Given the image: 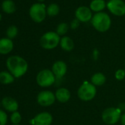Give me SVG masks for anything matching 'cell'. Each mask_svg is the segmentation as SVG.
Here are the masks:
<instances>
[{"label":"cell","instance_id":"obj_5","mask_svg":"<svg viewBox=\"0 0 125 125\" xmlns=\"http://www.w3.org/2000/svg\"><path fill=\"white\" fill-rule=\"evenodd\" d=\"M29 13L33 21L36 23H41L45 20L47 16L46 7L43 3H35L30 7Z\"/></svg>","mask_w":125,"mask_h":125},{"label":"cell","instance_id":"obj_17","mask_svg":"<svg viewBox=\"0 0 125 125\" xmlns=\"http://www.w3.org/2000/svg\"><path fill=\"white\" fill-rule=\"evenodd\" d=\"M60 46L62 50L66 52H71L74 47V43L69 36L65 35L60 38Z\"/></svg>","mask_w":125,"mask_h":125},{"label":"cell","instance_id":"obj_34","mask_svg":"<svg viewBox=\"0 0 125 125\" xmlns=\"http://www.w3.org/2000/svg\"><path fill=\"white\" fill-rule=\"evenodd\" d=\"M124 17H125V15H124Z\"/></svg>","mask_w":125,"mask_h":125},{"label":"cell","instance_id":"obj_18","mask_svg":"<svg viewBox=\"0 0 125 125\" xmlns=\"http://www.w3.org/2000/svg\"><path fill=\"white\" fill-rule=\"evenodd\" d=\"M106 80V77L104 74L101 72H97L92 75L91 78V82L95 86H101L105 83Z\"/></svg>","mask_w":125,"mask_h":125},{"label":"cell","instance_id":"obj_12","mask_svg":"<svg viewBox=\"0 0 125 125\" xmlns=\"http://www.w3.org/2000/svg\"><path fill=\"white\" fill-rule=\"evenodd\" d=\"M52 72L54 74L56 79H60L63 77L67 72V65L62 60L56 61L52 65Z\"/></svg>","mask_w":125,"mask_h":125},{"label":"cell","instance_id":"obj_7","mask_svg":"<svg viewBox=\"0 0 125 125\" xmlns=\"http://www.w3.org/2000/svg\"><path fill=\"white\" fill-rule=\"evenodd\" d=\"M56 80V77L52 70L43 69L41 70L36 77V82L38 85L43 88H47L52 85Z\"/></svg>","mask_w":125,"mask_h":125},{"label":"cell","instance_id":"obj_13","mask_svg":"<svg viewBox=\"0 0 125 125\" xmlns=\"http://www.w3.org/2000/svg\"><path fill=\"white\" fill-rule=\"evenodd\" d=\"M56 99L60 103H66L69 101L71 99V93L69 89L66 88H58L55 94Z\"/></svg>","mask_w":125,"mask_h":125},{"label":"cell","instance_id":"obj_32","mask_svg":"<svg viewBox=\"0 0 125 125\" xmlns=\"http://www.w3.org/2000/svg\"><path fill=\"white\" fill-rule=\"evenodd\" d=\"M1 20H2V15L0 14V21H1Z\"/></svg>","mask_w":125,"mask_h":125},{"label":"cell","instance_id":"obj_27","mask_svg":"<svg viewBox=\"0 0 125 125\" xmlns=\"http://www.w3.org/2000/svg\"><path fill=\"white\" fill-rule=\"evenodd\" d=\"M80 21L79 20H77V19H74L71 22H70V24H69V27L72 29V30H77L79 27H80Z\"/></svg>","mask_w":125,"mask_h":125},{"label":"cell","instance_id":"obj_15","mask_svg":"<svg viewBox=\"0 0 125 125\" xmlns=\"http://www.w3.org/2000/svg\"><path fill=\"white\" fill-rule=\"evenodd\" d=\"M89 8L95 13L104 12L107 8V2L104 0H92L89 4Z\"/></svg>","mask_w":125,"mask_h":125},{"label":"cell","instance_id":"obj_9","mask_svg":"<svg viewBox=\"0 0 125 125\" xmlns=\"http://www.w3.org/2000/svg\"><path fill=\"white\" fill-rule=\"evenodd\" d=\"M56 100L55 95L50 91H43L40 92L37 96L38 103L43 107H49L52 105Z\"/></svg>","mask_w":125,"mask_h":125},{"label":"cell","instance_id":"obj_22","mask_svg":"<svg viewBox=\"0 0 125 125\" xmlns=\"http://www.w3.org/2000/svg\"><path fill=\"white\" fill-rule=\"evenodd\" d=\"M69 25L66 23V22H61L57 26V28H56V32L60 35V36H62L63 37L66 35V34L69 31Z\"/></svg>","mask_w":125,"mask_h":125},{"label":"cell","instance_id":"obj_21","mask_svg":"<svg viewBox=\"0 0 125 125\" xmlns=\"http://www.w3.org/2000/svg\"><path fill=\"white\" fill-rule=\"evenodd\" d=\"M14 77L8 72H0V83L8 85L10 84L14 81Z\"/></svg>","mask_w":125,"mask_h":125},{"label":"cell","instance_id":"obj_31","mask_svg":"<svg viewBox=\"0 0 125 125\" xmlns=\"http://www.w3.org/2000/svg\"><path fill=\"white\" fill-rule=\"evenodd\" d=\"M38 1L40 3H42L43 2H44V1H45V0H38Z\"/></svg>","mask_w":125,"mask_h":125},{"label":"cell","instance_id":"obj_19","mask_svg":"<svg viewBox=\"0 0 125 125\" xmlns=\"http://www.w3.org/2000/svg\"><path fill=\"white\" fill-rule=\"evenodd\" d=\"M2 8L6 13H13L16 11V5L12 0H5L2 4Z\"/></svg>","mask_w":125,"mask_h":125},{"label":"cell","instance_id":"obj_8","mask_svg":"<svg viewBox=\"0 0 125 125\" xmlns=\"http://www.w3.org/2000/svg\"><path fill=\"white\" fill-rule=\"evenodd\" d=\"M107 8L113 16L121 17L125 15V2L123 0H108Z\"/></svg>","mask_w":125,"mask_h":125},{"label":"cell","instance_id":"obj_23","mask_svg":"<svg viewBox=\"0 0 125 125\" xmlns=\"http://www.w3.org/2000/svg\"><path fill=\"white\" fill-rule=\"evenodd\" d=\"M18 34V29L16 26H10L8 30H7V35L8 37V38L12 39L16 38V36Z\"/></svg>","mask_w":125,"mask_h":125},{"label":"cell","instance_id":"obj_25","mask_svg":"<svg viewBox=\"0 0 125 125\" xmlns=\"http://www.w3.org/2000/svg\"><path fill=\"white\" fill-rule=\"evenodd\" d=\"M115 77L118 80H122L125 77V71L124 69H118L115 73Z\"/></svg>","mask_w":125,"mask_h":125},{"label":"cell","instance_id":"obj_1","mask_svg":"<svg viewBox=\"0 0 125 125\" xmlns=\"http://www.w3.org/2000/svg\"><path fill=\"white\" fill-rule=\"evenodd\" d=\"M7 67L14 77L19 78L27 72L28 64L21 57L11 56L7 60Z\"/></svg>","mask_w":125,"mask_h":125},{"label":"cell","instance_id":"obj_11","mask_svg":"<svg viewBox=\"0 0 125 125\" xmlns=\"http://www.w3.org/2000/svg\"><path fill=\"white\" fill-rule=\"evenodd\" d=\"M53 118L51 113L48 112H42L38 113L32 119L33 125H51Z\"/></svg>","mask_w":125,"mask_h":125},{"label":"cell","instance_id":"obj_33","mask_svg":"<svg viewBox=\"0 0 125 125\" xmlns=\"http://www.w3.org/2000/svg\"><path fill=\"white\" fill-rule=\"evenodd\" d=\"M13 125H19V124H13Z\"/></svg>","mask_w":125,"mask_h":125},{"label":"cell","instance_id":"obj_2","mask_svg":"<svg viewBox=\"0 0 125 125\" xmlns=\"http://www.w3.org/2000/svg\"><path fill=\"white\" fill-rule=\"evenodd\" d=\"M91 23L96 31L99 32H105L110 30L112 21L110 16L107 13L101 12L93 15Z\"/></svg>","mask_w":125,"mask_h":125},{"label":"cell","instance_id":"obj_4","mask_svg":"<svg viewBox=\"0 0 125 125\" xmlns=\"http://www.w3.org/2000/svg\"><path fill=\"white\" fill-rule=\"evenodd\" d=\"M96 94V88L92 83L85 82L83 83L77 90V96L83 102L92 100Z\"/></svg>","mask_w":125,"mask_h":125},{"label":"cell","instance_id":"obj_20","mask_svg":"<svg viewBox=\"0 0 125 125\" xmlns=\"http://www.w3.org/2000/svg\"><path fill=\"white\" fill-rule=\"evenodd\" d=\"M60 11V8L57 3H51L46 7V14L50 17L57 16Z\"/></svg>","mask_w":125,"mask_h":125},{"label":"cell","instance_id":"obj_24","mask_svg":"<svg viewBox=\"0 0 125 125\" xmlns=\"http://www.w3.org/2000/svg\"><path fill=\"white\" fill-rule=\"evenodd\" d=\"M10 120L12 121V123L13 124H19L21 121V114L16 111V112H13L10 116Z\"/></svg>","mask_w":125,"mask_h":125},{"label":"cell","instance_id":"obj_28","mask_svg":"<svg viewBox=\"0 0 125 125\" xmlns=\"http://www.w3.org/2000/svg\"><path fill=\"white\" fill-rule=\"evenodd\" d=\"M99 57V51L97 49H94L93 52V58L94 60H96Z\"/></svg>","mask_w":125,"mask_h":125},{"label":"cell","instance_id":"obj_26","mask_svg":"<svg viewBox=\"0 0 125 125\" xmlns=\"http://www.w3.org/2000/svg\"><path fill=\"white\" fill-rule=\"evenodd\" d=\"M8 121V115L7 114L0 110V125H5Z\"/></svg>","mask_w":125,"mask_h":125},{"label":"cell","instance_id":"obj_14","mask_svg":"<svg viewBox=\"0 0 125 125\" xmlns=\"http://www.w3.org/2000/svg\"><path fill=\"white\" fill-rule=\"evenodd\" d=\"M2 104L3 107L8 111L16 112L19 108V104L16 99L11 97H5L2 101Z\"/></svg>","mask_w":125,"mask_h":125},{"label":"cell","instance_id":"obj_29","mask_svg":"<svg viewBox=\"0 0 125 125\" xmlns=\"http://www.w3.org/2000/svg\"><path fill=\"white\" fill-rule=\"evenodd\" d=\"M118 108L120 110V111L121 113L123 111H124L125 110V103H121V104H119L118 106Z\"/></svg>","mask_w":125,"mask_h":125},{"label":"cell","instance_id":"obj_6","mask_svg":"<svg viewBox=\"0 0 125 125\" xmlns=\"http://www.w3.org/2000/svg\"><path fill=\"white\" fill-rule=\"evenodd\" d=\"M121 112L118 107H107L102 113V119L107 125L115 124L121 118Z\"/></svg>","mask_w":125,"mask_h":125},{"label":"cell","instance_id":"obj_10","mask_svg":"<svg viewBox=\"0 0 125 125\" xmlns=\"http://www.w3.org/2000/svg\"><path fill=\"white\" fill-rule=\"evenodd\" d=\"M93 12L90 9L89 7L87 6H80L78 7L75 12L74 16L75 19L79 20L83 23H87L88 21H91L93 17Z\"/></svg>","mask_w":125,"mask_h":125},{"label":"cell","instance_id":"obj_3","mask_svg":"<svg viewBox=\"0 0 125 125\" xmlns=\"http://www.w3.org/2000/svg\"><path fill=\"white\" fill-rule=\"evenodd\" d=\"M60 36L56 32L49 31L41 36L40 39V44L44 49L51 50L60 45Z\"/></svg>","mask_w":125,"mask_h":125},{"label":"cell","instance_id":"obj_30","mask_svg":"<svg viewBox=\"0 0 125 125\" xmlns=\"http://www.w3.org/2000/svg\"><path fill=\"white\" fill-rule=\"evenodd\" d=\"M120 121L121 123V125H125V113H122L120 118Z\"/></svg>","mask_w":125,"mask_h":125},{"label":"cell","instance_id":"obj_16","mask_svg":"<svg viewBox=\"0 0 125 125\" xmlns=\"http://www.w3.org/2000/svg\"><path fill=\"white\" fill-rule=\"evenodd\" d=\"M13 48V43L10 38L0 39V54H7L10 53Z\"/></svg>","mask_w":125,"mask_h":125}]
</instances>
